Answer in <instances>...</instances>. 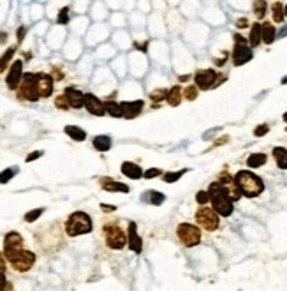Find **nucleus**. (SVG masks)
Returning a JSON list of instances; mask_svg holds the SVG:
<instances>
[{"mask_svg":"<svg viewBox=\"0 0 287 291\" xmlns=\"http://www.w3.org/2000/svg\"><path fill=\"white\" fill-rule=\"evenodd\" d=\"M234 182H236V185H238L242 196H247V198H256L265 191V184H263V180H261L257 175L250 173V171H247V170L238 171L236 177H234Z\"/></svg>","mask_w":287,"mask_h":291,"instance_id":"nucleus-1","label":"nucleus"},{"mask_svg":"<svg viewBox=\"0 0 287 291\" xmlns=\"http://www.w3.org/2000/svg\"><path fill=\"white\" fill-rule=\"evenodd\" d=\"M94 230L92 224V217L88 216L87 212H72L71 216L65 221V233L69 237H80V235H87Z\"/></svg>","mask_w":287,"mask_h":291,"instance_id":"nucleus-2","label":"nucleus"},{"mask_svg":"<svg viewBox=\"0 0 287 291\" xmlns=\"http://www.w3.org/2000/svg\"><path fill=\"white\" fill-rule=\"evenodd\" d=\"M208 194H210V201H212L213 210L217 212V216L222 217H229L233 214V201L229 200V196L226 194V191L220 187L219 182H213L208 189Z\"/></svg>","mask_w":287,"mask_h":291,"instance_id":"nucleus-3","label":"nucleus"},{"mask_svg":"<svg viewBox=\"0 0 287 291\" xmlns=\"http://www.w3.org/2000/svg\"><path fill=\"white\" fill-rule=\"evenodd\" d=\"M102 237L106 246L113 251H124L127 247V233L118 223L111 221V223L102 224Z\"/></svg>","mask_w":287,"mask_h":291,"instance_id":"nucleus-4","label":"nucleus"},{"mask_svg":"<svg viewBox=\"0 0 287 291\" xmlns=\"http://www.w3.org/2000/svg\"><path fill=\"white\" fill-rule=\"evenodd\" d=\"M4 258H5V261L11 265V269L14 270V272H19V274L28 272V270L34 267L35 260H37L35 253L27 251V249H19L12 254H7V256H4Z\"/></svg>","mask_w":287,"mask_h":291,"instance_id":"nucleus-5","label":"nucleus"},{"mask_svg":"<svg viewBox=\"0 0 287 291\" xmlns=\"http://www.w3.org/2000/svg\"><path fill=\"white\" fill-rule=\"evenodd\" d=\"M16 95L21 101H30L35 102L39 99L37 94V72H25L21 78V83H19Z\"/></svg>","mask_w":287,"mask_h":291,"instance_id":"nucleus-6","label":"nucleus"},{"mask_svg":"<svg viewBox=\"0 0 287 291\" xmlns=\"http://www.w3.org/2000/svg\"><path fill=\"white\" fill-rule=\"evenodd\" d=\"M176 237L180 238V242L185 247H194L201 242V230L196 224L181 223L176 228Z\"/></svg>","mask_w":287,"mask_h":291,"instance_id":"nucleus-7","label":"nucleus"},{"mask_svg":"<svg viewBox=\"0 0 287 291\" xmlns=\"http://www.w3.org/2000/svg\"><path fill=\"white\" fill-rule=\"evenodd\" d=\"M196 223L199 224L203 230L215 231L217 228H219L220 221H219V216H217V212L213 210V208L201 207L199 210L196 212Z\"/></svg>","mask_w":287,"mask_h":291,"instance_id":"nucleus-8","label":"nucleus"},{"mask_svg":"<svg viewBox=\"0 0 287 291\" xmlns=\"http://www.w3.org/2000/svg\"><path fill=\"white\" fill-rule=\"evenodd\" d=\"M252 60V49L247 44V39L242 35H234V49H233V64L243 65L245 62Z\"/></svg>","mask_w":287,"mask_h":291,"instance_id":"nucleus-9","label":"nucleus"},{"mask_svg":"<svg viewBox=\"0 0 287 291\" xmlns=\"http://www.w3.org/2000/svg\"><path fill=\"white\" fill-rule=\"evenodd\" d=\"M217 72L213 69H203V71H197L194 76V81H196V87L201 90H208V88H213L217 85Z\"/></svg>","mask_w":287,"mask_h":291,"instance_id":"nucleus-10","label":"nucleus"},{"mask_svg":"<svg viewBox=\"0 0 287 291\" xmlns=\"http://www.w3.org/2000/svg\"><path fill=\"white\" fill-rule=\"evenodd\" d=\"M21 78H23V60H14L11 67H9L7 76H5V85H7L9 90H18Z\"/></svg>","mask_w":287,"mask_h":291,"instance_id":"nucleus-11","label":"nucleus"},{"mask_svg":"<svg viewBox=\"0 0 287 291\" xmlns=\"http://www.w3.org/2000/svg\"><path fill=\"white\" fill-rule=\"evenodd\" d=\"M219 184L220 187H222L224 191H226V194L229 196L231 201H238L240 198H242V193H240L238 185H236V182H234L233 177H229L227 173H222L219 178Z\"/></svg>","mask_w":287,"mask_h":291,"instance_id":"nucleus-12","label":"nucleus"},{"mask_svg":"<svg viewBox=\"0 0 287 291\" xmlns=\"http://www.w3.org/2000/svg\"><path fill=\"white\" fill-rule=\"evenodd\" d=\"M83 106L87 108L88 113L95 115V117H104V115H106V108H104V102H102L99 97H95L94 94H85Z\"/></svg>","mask_w":287,"mask_h":291,"instance_id":"nucleus-13","label":"nucleus"},{"mask_svg":"<svg viewBox=\"0 0 287 291\" xmlns=\"http://www.w3.org/2000/svg\"><path fill=\"white\" fill-rule=\"evenodd\" d=\"M23 249V237L18 231H9L4 237V256Z\"/></svg>","mask_w":287,"mask_h":291,"instance_id":"nucleus-14","label":"nucleus"},{"mask_svg":"<svg viewBox=\"0 0 287 291\" xmlns=\"http://www.w3.org/2000/svg\"><path fill=\"white\" fill-rule=\"evenodd\" d=\"M37 94L39 99L49 97L53 94V78L46 72H37Z\"/></svg>","mask_w":287,"mask_h":291,"instance_id":"nucleus-15","label":"nucleus"},{"mask_svg":"<svg viewBox=\"0 0 287 291\" xmlns=\"http://www.w3.org/2000/svg\"><path fill=\"white\" fill-rule=\"evenodd\" d=\"M143 106L144 102L143 101H124L120 102V108H122V117L124 118H136L138 115H141V111H143Z\"/></svg>","mask_w":287,"mask_h":291,"instance_id":"nucleus-16","label":"nucleus"},{"mask_svg":"<svg viewBox=\"0 0 287 291\" xmlns=\"http://www.w3.org/2000/svg\"><path fill=\"white\" fill-rule=\"evenodd\" d=\"M127 246L133 253L140 254L143 251V240L138 235V226L136 223H129V231H127Z\"/></svg>","mask_w":287,"mask_h":291,"instance_id":"nucleus-17","label":"nucleus"},{"mask_svg":"<svg viewBox=\"0 0 287 291\" xmlns=\"http://www.w3.org/2000/svg\"><path fill=\"white\" fill-rule=\"evenodd\" d=\"M64 95H65V99H67V102H69V106H71V108H74V110H80V108H83L85 94H83V92H80V88L67 87L64 90Z\"/></svg>","mask_w":287,"mask_h":291,"instance_id":"nucleus-18","label":"nucleus"},{"mask_svg":"<svg viewBox=\"0 0 287 291\" xmlns=\"http://www.w3.org/2000/svg\"><path fill=\"white\" fill-rule=\"evenodd\" d=\"M99 185H101L104 191H108V193H129V185L113 180V178H110V177L99 178Z\"/></svg>","mask_w":287,"mask_h":291,"instance_id":"nucleus-19","label":"nucleus"},{"mask_svg":"<svg viewBox=\"0 0 287 291\" xmlns=\"http://www.w3.org/2000/svg\"><path fill=\"white\" fill-rule=\"evenodd\" d=\"M120 170H122V173H124L125 177L133 178V180H138V178L143 177V171H141V168L138 166L136 163H131V161H125V163H122Z\"/></svg>","mask_w":287,"mask_h":291,"instance_id":"nucleus-20","label":"nucleus"},{"mask_svg":"<svg viewBox=\"0 0 287 291\" xmlns=\"http://www.w3.org/2000/svg\"><path fill=\"white\" fill-rule=\"evenodd\" d=\"M275 35H277V30L272 23L266 21L261 25V41H265L266 44H272L275 41Z\"/></svg>","mask_w":287,"mask_h":291,"instance_id":"nucleus-21","label":"nucleus"},{"mask_svg":"<svg viewBox=\"0 0 287 291\" xmlns=\"http://www.w3.org/2000/svg\"><path fill=\"white\" fill-rule=\"evenodd\" d=\"M65 134H67L71 140L74 141H85L87 140V132L83 131L81 127H78V125H65Z\"/></svg>","mask_w":287,"mask_h":291,"instance_id":"nucleus-22","label":"nucleus"},{"mask_svg":"<svg viewBox=\"0 0 287 291\" xmlns=\"http://www.w3.org/2000/svg\"><path fill=\"white\" fill-rule=\"evenodd\" d=\"M143 201L159 207V205H162L166 201V196L162 193H159V191H146V193H143Z\"/></svg>","mask_w":287,"mask_h":291,"instance_id":"nucleus-23","label":"nucleus"},{"mask_svg":"<svg viewBox=\"0 0 287 291\" xmlns=\"http://www.w3.org/2000/svg\"><path fill=\"white\" fill-rule=\"evenodd\" d=\"M111 145H113V141L106 134H99V136L94 138V148L97 152H108L111 148Z\"/></svg>","mask_w":287,"mask_h":291,"instance_id":"nucleus-24","label":"nucleus"},{"mask_svg":"<svg viewBox=\"0 0 287 291\" xmlns=\"http://www.w3.org/2000/svg\"><path fill=\"white\" fill-rule=\"evenodd\" d=\"M181 97H183V92H181L180 85H174L171 90H167V95H166V101L169 106H178L181 102Z\"/></svg>","mask_w":287,"mask_h":291,"instance_id":"nucleus-25","label":"nucleus"},{"mask_svg":"<svg viewBox=\"0 0 287 291\" xmlns=\"http://www.w3.org/2000/svg\"><path fill=\"white\" fill-rule=\"evenodd\" d=\"M273 157H275L280 170H287V148L275 147L273 148Z\"/></svg>","mask_w":287,"mask_h":291,"instance_id":"nucleus-26","label":"nucleus"},{"mask_svg":"<svg viewBox=\"0 0 287 291\" xmlns=\"http://www.w3.org/2000/svg\"><path fill=\"white\" fill-rule=\"evenodd\" d=\"M14 53H16V46H9V48L4 51V55L0 57V72H4L5 69H7L11 58L14 57Z\"/></svg>","mask_w":287,"mask_h":291,"instance_id":"nucleus-27","label":"nucleus"},{"mask_svg":"<svg viewBox=\"0 0 287 291\" xmlns=\"http://www.w3.org/2000/svg\"><path fill=\"white\" fill-rule=\"evenodd\" d=\"M104 108H106V113L111 115L115 118H122V108H120V102L117 101H106L104 102Z\"/></svg>","mask_w":287,"mask_h":291,"instance_id":"nucleus-28","label":"nucleus"},{"mask_svg":"<svg viewBox=\"0 0 287 291\" xmlns=\"http://www.w3.org/2000/svg\"><path fill=\"white\" fill-rule=\"evenodd\" d=\"M266 159H268L266 157V154H252V155H249V159H247V166L259 168L266 163Z\"/></svg>","mask_w":287,"mask_h":291,"instance_id":"nucleus-29","label":"nucleus"},{"mask_svg":"<svg viewBox=\"0 0 287 291\" xmlns=\"http://www.w3.org/2000/svg\"><path fill=\"white\" fill-rule=\"evenodd\" d=\"M261 42V25L259 23H254L252 25V30H250V46H259Z\"/></svg>","mask_w":287,"mask_h":291,"instance_id":"nucleus-30","label":"nucleus"},{"mask_svg":"<svg viewBox=\"0 0 287 291\" xmlns=\"http://www.w3.org/2000/svg\"><path fill=\"white\" fill-rule=\"evenodd\" d=\"M16 173H18V168H16V166L5 168V170L0 173V184H7V182H11L12 178L16 177Z\"/></svg>","mask_w":287,"mask_h":291,"instance_id":"nucleus-31","label":"nucleus"},{"mask_svg":"<svg viewBox=\"0 0 287 291\" xmlns=\"http://www.w3.org/2000/svg\"><path fill=\"white\" fill-rule=\"evenodd\" d=\"M42 214H44V208H35V210H30V212H27V214H25V217H23V219H25V223H35V221L39 219V217L42 216Z\"/></svg>","mask_w":287,"mask_h":291,"instance_id":"nucleus-32","label":"nucleus"},{"mask_svg":"<svg viewBox=\"0 0 287 291\" xmlns=\"http://www.w3.org/2000/svg\"><path fill=\"white\" fill-rule=\"evenodd\" d=\"M272 12H273V21L280 23L284 19V7L280 2H273L272 4Z\"/></svg>","mask_w":287,"mask_h":291,"instance_id":"nucleus-33","label":"nucleus"},{"mask_svg":"<svg viewBox=\"0 0 287 291\" xmlns=\"http://www.w3.org/2000/svg\"><path fill=\"white\" fill-rule=\"evenodd\" d=\"M266 7H268V4H266L265 0H257V2H254V12H256L257 18H265L266 14Z\"/></svg>","mask_w":287,"mask_h":291,"instance_id":"nucleus-34","label":"nucleus"},{"mask_svg":"<svg viewBox=\"0 0 287 291\" xmlns=\"http://www.w3.org/2000/svg\"><path fill=\"white\" fill-rule=\"evenodd\" d=\"M55 106H57L58 110H62V111H67L71 106H69V102H67V99H65V95L64 94H58L57 97H55Z\"/></svg>","mask_w":287,"mask_h":291,"instance_id":"nucleus-35","label":"nucleus"},{"mask_svg":"<svg viewBox=\"0 0 287 291\" xmlns=\"http://www.w3.org/2000/svg\"><path fill=\"white\" fill-rule=\"evenodd\" d=\"M187 170H181V171H171V173H162V178L164 182H167V184H173V182H176L178 178L181 177V175L185 173Z\"/></svg>","mask_w":287,"mask_h":291,"instance_id":"nucleus-36","label":"nucleus"},{"mask_svg":"<svg viewBox=\"0 0 287 291\" xmlns=\"http://www.w3.org/2000/svg\"><path fill=\"white\" fill-rule=\"evenodd\" d=\"M166 95H167V90L166 88H157V90H153V92H150V99L151 101H162V99H166Z\"/></svg>","mask_w":287,"mask_h":291,"instance_id":"nucleus-37","label":"nucleus"},{"mask_svg":"<svg viewBox=\"0 0 287 291\" xmlns=\"http://www.w3.org/2000/svg\"><path fill=\"white\" fill-rule=\"evenodd\" d=\"M183 97H187L189 101H194L197 97V87L196 85H189V87L183 90Z\"/></svg>","mask_w":287,"mask_h":291,"instance_id":"nucleus-38","label":"nucleus"},{"mask_svg":"<svg viewBox=\"0 0 287 291\" xmlns=\"http://www.w3.org/2000/svg\"><path fill=\"white\" fill-rule=\"evenodd\" d=\"M196 201L204 207V205L210 201V194H208V191H199V193H197V196H196Z\"/></svg>","mask_w":287,"mask_h":291,"instance_id":"nucleus-39","label":"nucleus"},{"mask_svg":"<svg viewBox=\"0 0 287 291\" xmlns=\"http://www.w3.org/2000/svg\"><path fill=\"white\" fill-rule=\"evenodd\" d=\"M162 175V170H159V168H151V170H146L143 173L144 178H155V177H160Z\"/></svg>","mask_w":287,"mask_h":291,"instance_id":"nucleus-40","label":"nucleus"},{"mask_svg":"<svg viewBox=\"0 0 287 291\" xmlns=\"http://www.w3.org/2000/svg\"><path fill=\"white\" fill-rule=\"evenodd\" d=\"M67 21H69V9L65 7V9H62V11L58 12V23H60V25H65Z\"/></svg>","mask_w":287,"mask_h":291,"instance_id":"nucleus-41","label":"nucleus"},{"mask_svg":"<svg viewBox=\"0 0 287 291\" xmlns=\"http://www.w3.org/2000/svg\"><path fill=\"white\" fill-rule=\"evenodd\" d=\"M0 291H12V284L9 283L5 277H2V279H0Z\"/></svg>","mask_w":287,"mask_h":291,"instance_id":"nucleus-42","label":"nucleus"},{"mask_svg":"<svg viewBox=\"0 0 287 291\" xmlns=\"http://www.w3.org/2000/svg\"><path fill=\"white\" fill-rule=\"evenodd\" d=\"M270 131V127L266 124H263V125H259V127H256V131H254V134H256V136H265L266 132Z\"/></svg>","mask_w":287,"mask_h":291,"instance_id":"nucleus-43","label":"nucleus"},{"mask_svg":"<svg viewBox=\"0 0 287 291\" xmlns=\"http://www.w3.org/2000/svg\"><path fill=\"white\" fill-rule=\"evenodd\" d=\"M42 154H44V152H42V150H35V152H30V155H27V159H25V161H27V163H32V161H35V159L42 157Z\"/></svg>","mask_w":287,"mask_h":291,"instance_id":"nucleus-44","label":"nucleus"},{"mask_svg":"<svg viewBox=\"0 0 287 291\" xmlns=\"http://www.w3.org/2000/svg\"><path fill=\"white\" fill-rule=\"evenodd\" d=\"M5 270H7V267H5V258H4V254L0 253V279L5 277Z\"/></svg>","mask_w":287,"mask_h":291,"instance_id":"nucleus-45","label":"nucleus"},{"mask_svg":"<svg viewBox=\"0 0 287 291\" xmlns=\"http://www.w3.org/2000/svg\"><path fill=\"white\" fill-rule=\"evenodd\" d=\"M25 34H27V26H19V30H18V42L23 41V37H25Z\"/></svg>","mask_w":287,"mask_h":291,"instance_id":"nucleus-46","label":"nucleus"},{"mask_svg":"<svg viewBox=\"0 0 287 291\" xmlns=\"http://www.w3.org/2000/svg\"><path fill=\"white\" fill-rule=\"evenodd\" d=\"M101 208H102V210H104V212H113V210H115L113 205H104V203L101 205Z\"/></svg>","mask_w":287,"mask_h":291,"instance_id":"nucleus-47","label":"nucleus"},{"mask_svg":"<svg viewBox=\"0 0 287 291\" xmlns=\"http://www.w3.org/2000/svg\"><path fill=\"white\" fill-rule=\"evenodd\" d=\"M236 25H238L240 28H245V26L249 25V21H247L245 18H242V19H238V23H236Z\"/></svg>","mask_w":287,"mask_h":291,"instance_id":"nucleus-48","label":"nucleus"},{"mask_svg":"<svg viewBox=\"0 0 287 291\" xmlns=\"http://www.w3.org/2000/svg\"><path fill=\"white\" fill-rule=\"evenodd\" d=\"M284 122H287V111L284 113Z\"/></svg>","mask_w":287,"mask_h":291,"instance_id":"nucleus-49","label":"nucleus"},{"mask_svg":"<svg viewBox=\"0 0 287 291\" xmlns=\"http://www.w3.org/2000/svg\"><path fill=\"white\" fill-rule=\"evenodd\" d=\"M284 16H287V5L284 7Z\"/></svg>","mask_w":287,"mask_h":291,"instance_id":"nucleus-50","label":"nucleus"},{"mask_svg":"<svg viewBox=\"0 0 287 291\" xmlns=\"http://www.w3.org/2000/svg\"><path fill=\"white\" fill-rule=\"evenodd\" d=\"M282 83H287V76H286V78L282 79Z\"/></svg>","mask_w":287,"mask_h":291,"instance_id":"nucleus-51","label":"nucleus"}]
</instances>
